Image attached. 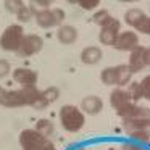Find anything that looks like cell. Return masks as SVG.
Returning <instances> with one entry per match:
<instances>
[{"label": "cell", "mask_w": 150, "mask_h": 150, "mask_svg": "<svg viewBox=\"0 0 150 150\" xmlns=\"http://www.w3.org/2000/svg\"><path fill=\"white\" fill-rule=\"evenodd\" d=\"M40 95V91L37 87H21L16 91H5L4 97L0 100V105L7 108H20V107H33V103Z\"/></svg>", "instance_id": "1"}, {"label": "cell", "mask_w": 150, "mask_h": 150, "mask_svg": "<svg viewBox=\"0 0 150 150\" xmlns=\"http://www.w3.org/2000/svg\"><path fill=\"white\" fill-rule=\"evenodd\" d=\"M60 124L66 132H79L86 124V115L76 105H63L60 108Z\"/></svg>", "instance_id": "2"}, {"label": "cell", "mask_w": 150, "mask_h": 150, "mask_svg": "<svg viewBox=\"0 0 150 150\" xmlns=\"http://www.w3.org/2000/svg\"><path fill=\"white\" fill-rule=\"evenodd\" d=\"M24 39V29L21 24H10L0 36V49L5 52H18Z\"/></svg>", "instance_id": "3"}, {"label": "cell", "mask_w": 150, "mask_h": 150, "mask_svg": "<svg viewBox=\"0 0 150 150\" xmlns=\"http://www.w3.org/2000/svg\"><path fill=\"white\" fill-rule=\"evenodd\" d=\"M34 21L42 29L50 28H60L63 24V20L66 18V13L62 8H50V10H33Z\"/></svg>", "instance_id": "4"}, {"label": "cell", "mask_w": 150, "mask_h": 150, "mask_svg": "<svg viewBox=\"0 0 150 150\" xmlns=\"http://www.w3.org/2000/svg\"><path fill=\"white\" fill-rule=\"evenodd\" d=\"M20 145L21 150H45L50 145V140L47 137H44L40 132H37L36 129H24L20 132Z\"/></svg>", "instance_id": "5"}, {"label": "cell", "mask_w": 150, "mask_h": 150, "mask_svg": "<svg viewBox=\"0 0 150 150\" xmlns=\"http://www.w3.org/2000/svg\"><path fill=\"white\" fill-rule=\"evenodd\" d=\"M121 33V23L115 16H108L105 23L100 26V33H98V42L102 45L113 47L116 42L118 36Z\"/></svg>", "instance_id": "6"}, {"label": "cell", "mask_w": 150, "mask_h": 150, "mask_svg": "<svg viewBox=\"0 0 150 150\" xmlns=\"http://www.w3.org/2000/svg\"><path fill=\"white\" fill-rule=\"evenodd\" d=\"M44 49V39L37 34H28L24 36L23 44H21L20 50H18V55L23 57V58H28V57H33L36 53H39L40 50Z\"/></svg>", "instance_id": "7"}, {"label": "cell", "mask_w": 150, "mask_h": 150, "mask_svg": "<svg viewBox=\"0 0 150 150\" xmlns=\"http://www.w3.org/2000/svg\"><path fill=\"white\" fill-rule=\"evenodd\" d=\"M113 47L116 50H121V52H132L134 49L139 47V36H137V33L129 29L121 31Z\"/></svg>", "instance_id": "8"}, {"label": "cell", "mask_w": 150, "mask_h": 150, "mask_svg": "<svg viewBox=\"0 0 150 150\" xmlns=\"http://www.w3.org/2000/svg\"><path fill=\"white\" fill-rule=\"evenodd\" d=\"M37 79H39L37 71H34V69H31V68H23V66H20V68L13 69V81L18 82L21 87H36Z\"/></svg>", "instance_id": "9"}, {"label": "cell", "mask_w": 150, "mask_h": 150, "mask_svg": "<svg viewBox=\"0 0 150 150\" xmlns=\"http://www.w3.org/2000/svg\"><path fill=\"white\" fill-rule=\"evenodd\" d=\"M81 110L84 115L95 116V115H98L103 110V102H102V98L97 97V95H86L81 102Z\"/></svg>", "instance_id": "10"}, {"label": "cell", "mask_w": 150, "mask_h": 150, "mask_svg": "<svg viewBox=\"0 0 150 150\" xmlns=\"http://www.w3.org/2000/svg\"><path fill=\"white\" fill-rule=\"evenodd\" d=\"M57 39L62 45H71L78 40V29L71 24H62L57 29Z\"/></svg>", "instance_id": "11"}, {"label": "cell", "mask_w": 150, "mask_h": 150, "mask_svg": "<svg viewBox=\"0 0 150 150\" xmlns=\"http://www.w3.org/2000/svg\"><path fill=\"white\" fill-rule=\"evenodd\" d=\"M144 52H145V47L139 45L137 49H134L129 55V62H127V66L132 73H139L145 68V62H144Z\"/></svg>", "instance_id": "12"}, {"label": "cell", "mask_w": 150, "mask_h": 150, "mask_svg": "<svg viewBox=\"0 0 150 150\" xmlns=\"http://www.w3.org/2000/svg\"><path fill=\"white\" fill-rule=\"evenodd\" d=\"M103 53H102V49L97 45H89L84 47L81 52V62L84 65H97L98 62L102 60Z\"/></svg>", "instance_id": "13"}, {"label": "cell", "mask_w": 150, "mask_h": 150, "mask_svg": "<svg viewBox=\"0 0 150 150\" xmlns=\"http://www.w3.org/2000/svg\"><path fill=\"white\" fill-rule=\"evenodd\" d=\"M150 127V118H124L123 120V129L127 134L139 129H147Z\"/></svg>", "instance_id": "14"}, {"label": "cell", "mask_w": 150, "mask_h": 150, "mask_svg": "<svg viewBox=\"0 0 150 150\" xmlns=\"http://www.w3.org/2000/svg\"><path fill=\"white\" fill-rule=\"evenodd\" d=\"M129 97H127V92L121 87H116L110 92V105L115 111L120 110L121 107H124L126 103H129Z\"/></svg>", "instance_id": "15"}, {"label": "cell", "mask_w": 150, "mask_h": 150, "mask_svg": "<svg viewBox=\"0 0 150 150\" xmlns=\"http://www.w3.org/2000/svg\"><path fill=\"white\" fill-rule=\"evenodd\" d=\"M145 16H147V15L144 13L140 8H129V10L124 13V23H126L127 26H131V28L136 29V28L144 21V18H145Z\"/></svg>", "instance_id": "16"}, {"label": "cell", "mask_w": 150, "mask_h": 150, "mask_svg": "<svg viewBox=\"0 0 150 150\" xmlns=\"http://www.w3.org/2000/svg\"><path fill=\"white\" fill-rule=\"evenodd\" d=\"M116 74H118V87L123 89L124 86L131 84V79H132L134 73L129 69L127 65H118L116 66Z\"/></svg>", "instance_id": "17"}, {"label": "cell", "mask_w": 150, "mask_h": 150, "mask_svg": "<svg viewBox=\"0 0 150 150\" xmlns=\"http://www.w3.org/2000/svg\"><path fill=\"white\" fill-rule=\"evenodd\" d=\"M100 81L105 86H118V74L116 66H107L100 73Z\"/></svg>", "instance_id": "18"}, {"label": "cell", "mask_w": 150, "mask_h": 150, "mask_svg": "<svg viewBox=\"0 0 150 150\" xmlns=\"http://www.w3.org/2000/svg\"><path fill=\"white\" fill-rule=\"evenodd\" d=\"M127 97H129L131 102H139L140 98H144V91H142V86H140V81H131V84L127 86Z\"/></svg>", "instance_id": "19"}, {"label": "cell", "mask_w": 150, "mask_h": 150, "mask_svg": "<svg viewBox=\"0 0 150 150\" xmlns=\"http://www.w3.org/2000/svg\"><path fill=\"white\" fill-rule=\"evenodd\" d=\"M34 129H36L37 132H40L44 137H47V139H49V136H52L53 131H55V126H53V123L50 120L42 118V120H39L36 123V127H34Z\"/></svg>", "instance_id": "20"}, {"label": "cell", "mask_w": 150, "mask_h": 150, "mask_svg": "<svg viewBox=\"0 0 150 150\" xmlns=\"http://www.w3.org/2000/svg\"><path fill=\"white\" fill-rule=\"evenodd\" d=\"M40 97H42V100L45 102L47 105H50V103H53V102L58 100L60 91H58V87L52 86V87H47L45 91H40Z\"/></svg>", "instance_id": "21"}, {"label": "cell", "mask_w": 150, "mask_h": 150, "mask_svg": "<svg viewBox=\"0 0 150 150\" xmlns=\"http://www.w3.org/2000/svg\"><path fill=\"white\" fill-rule=\"evenodd\" d=\"M16 18H18V21H20V23H29V21L34 18V11H33V8H31L29 5H24V7L21 8L20 11H18Z\"/></svg>", "instance_id": "22"}, {"label": "cell", "mask_w": 150, "mask_h": 150, "mask_svg": "<svg viewBox=\"0 0 150 150\" xmlns=\"http://www.w3.org/2000/svg\"><path fill=\"white\" fill-rule=\"evenodd\" d=\"M4 5H5V8H7V11H10V13H13V15H18V11H20L26 4L21 2V0H5Z\"/></svg>", "instance_id": "23"}, {"label": "cell", "mask_w": 150, "mask_h": 150, "mask_svg": "<svg viewBox=\"0 0 150 150\" xmlns=\"http://www.w3.org/2000/svg\"><path fill=\"white\" fill-rule=\"evenodd\" d=\"M108 16H111V15L108 13V10H105V8H100V10H97L94 15H92L91 21H92V23H95V24H98V26H102Z\"/></svg>", "instance_id": "24"}, {"label": "cell", "mask_w": 150, "mask_h": 150, "mask_svg": "<svg viewBox=\"0 0 150 150\" xmlns=\"http://www.w3.org/2000/svg\"><path fill=\"white\" fill-rule=\"evenodd\" d=\"M129 136L132 137L134 140H137V142H149V140H150V127H147V129L134 131V132L129 134Z\"/></svg>", "instance_id": "25"}, {"label": "cell", "mask_w": 150, "mask_h": 150, "mask_svg": "<svg viewBox=\"0 0 150 150\" xmlns=\"http://www.w3.org/2000/svg\"><path fill=\"white\" fill-rule=\"evenodd\" d=\"M78 5L86 11H94L97 10V7H100L98 0H78Z\"/></svg>", "instance_id": "26"}, {"label": "cell", "mask_w": 150, "mask_h": 150, "mask_svg": "<svg viewBox=\"0 0 150 150\" xmlns=\"http://www.w3.org/2000/svg\"><path fill=\"white\" fill-rule=\"evenodd\" d=\"M29 7L31 8L39 7L40 10H50V7H52V0H33V2H29Z\"/></svg>", "instance_id": "27"}, {"label": "cell", "mask_w": 150, "mask_h": 150, "mask_svg": "<svg viewBox=\"0 0 150 150\" xmlns=\"http://www.w3.org/2000/svg\"><path fill=\"white\" fill-rule=\"evenodd\" d=\"M136 31L140 33V34H145V36H150V16L144 18V21L136 28Z\"/></svg>", "instance_id": "28"}, {"label": "cell", "mask_w": 150, "mask_h": 150, "mask_svg": "<svg viewBox=\"0 0 150 150\" xmlns=\"http://www.w3.org/2000/svg\"><path fill=\"white\" fill-rule=\"evenodd\" d=\"M140 86H142V91H144V98L150 102V74H147L140 81Z\"/></svg>", "instance_id": "29"}, {"label": "cell", "mask_w": 150, "mask_h": 150, "mask_svg": "<svg viewBox=\"0 0 150 150\" xmlns=\"http://www.w3.org/2000/svg\"><path fill=\"white\" fill-rule=\"evenodd\" d=\"M10 71H11L10 63H8L7 60L0 58V79H2V78H7V76L10 74Z\"/></svg>", "instance_id": "30"}, {"label": "cell", "mask_w": 150, "mask_h": 150, "mask_svg": "<svg viewBox=\"0 0 150 150\" xmlns=\"http://www.w3.org/2000/svg\"><path fill=\"white\" fill-rule=\"evenodd\" d=\"M123 150H145L139 145V144H134V142H126L123 144Z\"/></svg>", "instance_id": "31"}, {"label": "cell", "mask_w": 150, "mask_h": 150, "mask_svg": "<svg viewBox=\"0 0 150 150\" xmlns=\"http://www.w3.org/2000/svg\"><path fill=\"white\" fill-rule=\"evenodd\" d=\"M144 62H145V66H150V47H147L144 52Z\"/></svg>", "instance_id": "32"}, {"label": "cell", "mask_w": 150, "mask_h": 150, "mask_svg": "<svg viewBox=\"0 0 150 150\" xmlns=\"http://www.w3.org/2000/svg\"><path fill=\"white\" fill-rule=\"evenodd\" d=\"M4 94H5V89L0 86V100H2V97H4Z\"/></svg>", "instance_id": "33"}, {"label": "cell", "mask_w": 150, "mask_h": 150, "mask_svg": "<svg viewBox=\"0 0 150 150\" xmlns=\"http://www.w3.org/2000/svg\"><path fill=\"white\" fill-rule=\"evenodd\" d=\"M45 150H58V149H55V145H53V144H50V145L49 147H47V149Z\"/></svg>", "instance_id": "34"}, {"label": "cell", "mask_w": 150, "mask_h": 150, "mask_svg": "<svg viewBox=\"0 0 150 150\" xmlns=\"http://www.w3.org/2000/svg\"><path fill=\"white\" fill-rule=\"evenodd\" d=\"M149 147H150V140H149Z\"/></svg>", "instance_id": "35"}]
</instances>
